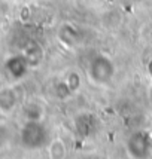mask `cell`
Instances as JSON below:
<instances>
[{
	"instance_id": "obj_5",
	"label": "cell",
	"mask_w": 152,
	"mask_h": 159,
	"mask_svg": "<svg viewBox=\"0 0 152 159\" xmlns=\"http://www.w3.org/2000/svg\"><path fill=\"white\" fill-rule=\"evenodd\" d=\"M15 103H17V97L12 91L6 89L0 94V107L3 109V111H11Z\"/></svg>"
},
{
	"instance_id": "obj_1",
	"label": "cell",
	"mask_w": 152,
	"mask_h": 159,
	"mask_svg": "<svg viewBox=\"0 0 152 159\" xmlns=\"http://www.w3.org/2000/svg\"><path fill=\"white\" fill-rule=\"evenodd\" d=\"M21 143L26 149L37 150L49 144V131L39 120H28L21 131Z\"/></svg>"
},
{
	"instance_id": "obj_3",
	"label": "cell",
	"mask_w": 152,
	"mask_h": 159,
	"mask_svg": "<svg viewBox=\"0 0 152 159\" xmlns=\"http://www.w3.org/2000/svg\"><path fill=\"white\" fill-rule=\"evenodd\" d=\"M127 153L131 159H149L151 152V134L148 131H136L127 140Z\"/></svg>"
},
{
	"instance_id": "obj_4",
	"label": "cell",
	"mask_w": 152,
	"mask_h": 159,
	"mask_svg": "<svg viewBox=\"0 0 152 159\" xmlns=\"http://www.w3.org/2000/svg\"><path fill=\"white\" fill-rule=\"evenodd\" d=\"M96 118L91 116V115H81L76 119V128L79 132H82L83 135H90L91 132L96 131Z\"/></svg>"
},
{
	"instance_id": "obj_2",
	"label": "cell",
	"mask_w": 152,
	"mask_h": 159,
	"mask_svg": "<svg viewBox=\"0 0 152 159\" xmlns=\"http://www.w3.org/2000/svg\"><path fill=\"white\" fill-rule=\"evenodd\" d=\"M115 75V66L106 55H96L88 64V76L97 85H104L112 80Z\"/></svg>"
},
{
	"instance_id": "obj_6",
	"label": "cell",
	"mask_w": 152,
	"mask_h": 159,
	"mask_svg": "<svg viewBox=\"0 0 152 159\" xmlns=\"http://www.w3.org/2000/svg\"><path fill=\"white\" fill-rule=\"evenodd\" d=\"M49 153L52 159H63L66 156V146L61 140H54L52 143H49Z\"/></svg>"
},
{
	"instance_id": "obj_7",
	"label": "cell",
	"mask_w": 152,
	"mask_h": 159,
	"mask_svg": "<svg viewBox=\"0 0 152 159\" xmlns=\"http://www.w3.org/2000/svg\"><path fill=\"white\" fill-rule=\"evenodd\" d=\"M151 152H152V134H151Z\"/></svg>"
}]
</instances>
